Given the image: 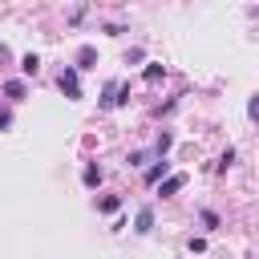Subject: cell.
<instances>
[{
	"label": "cell",
	"mask_w": 259,
	"mask_h": 259,
	"mask_svg": "<svg viewBox=\"0 0 259 259\" xmlns=\"http://www.w3.org/2000/svg\"><path fill=\"white\" fill-rule=\"evenodd\" d=\"M36 69H40V57L36 53H24L20 57V73H36Z\"/></svg>",
	"instance_id": "cell-4"
},
{
	"label": "cell",
	"mask_w": 259,
	"mask_h": 259,
	"mask_svg": "<svg viewBox=\"0 0 259 259\" xmlns=\"http://www.w3.org/2000/svg\"><path fill=\"white\" fill-rule=\"evenodd\" d=\"M117 206H121V198H113V194H109V198H101V202H97V210H101V214H113V210H117Z\"/></svg>",
	"instance_id": "cell-5"
},
{
	"label": "cell",
	"mask_w": 259,
	"mask_h": 259,
	"mask_svg": "<svg viewBox=\"0 0 259 259\" xmlns=\"http://www.w3.org/2000/svg\"><path fill=\"white\" fill-rule=\"evenodd\" d=\"M93 61H97V49L93 45H81L77 49V69H93Z\"/></svg>",
	"instance_id": "cell-2"
},
{
	"label": "cell",
	"mask_w": 259,
	"mask_h": 259,
	"mask_svg": "<svg viewBox=\"0 0 259 259\" xmlns=\"http://www.w3.org/2000/svg\"><path fill=\"white\" fill-rule=\"evenodd\" d=\"M4 93H8V97H24V85H20V81H8Z\"/></svg>",
	"instance_id": "cell-8"
},
{
	"label": "cell",
	"mask_w": 259,
	"mask_h": 259,
	"mask_svg": "<svg viewBox=\"0 0 259 259\" xmlns=\"http://www.w3.org/2000/svg\"><path fill=\"white\" fill-rule=\"evenodd\" d=\"M61 89H65V97H73V101L81 97V89H77V69H65V73H61Z\"/></svg>",
	"instance_id": "cell-1"
},
{
	"label": "cell",
	"mask_w": 259,
	"mask_h": 259,
	"mask_svg": "<svg viewBox=\"0 0 259 259\" xmlns=\"http://www.w3.org/2000/svg\"><path fill=\"white\" fill-rule=\"evenodd\" d=\"M182 186H186V174H170V178L162 182V190H158V194L166 198V194H174V190H182Z\"/></svg>",
	"instance_id": "cell-3"
},
{
	"label": "cell",
	"mask_w": 259,
	"mask_h": 259,
	"mask_svg": "<svg viewBox=\"0 0 259 259\" xmlns=\"http://www.w3.org/2000/svg\"><path fill=\"white\" fill-rule=\"evenodd\" d=\"M154 227V210L146 206V210H138V231H150Z\"/></svg>",
	"instance_id": "cell-6"
},
{
	"label": "cell",
	"mask_w": 259,
	"mask_h": 259,
	"mask_svg": "<svg viewBox=\"0 0 259 259\" xmlns=\"http://www.w3.org/2000/svg\"><path fill=\"white\" fill-rule=\"evenodd\" d=\"M81 178H85V186H97V182H101V170H97V166H85Z\"/></svg>",
	"instance_id": "cell-7"
},
{
	"label": "cell",
	"mask_w": 259,
	"mask_h": 259,
	"mask_svg": "<svg viewBox=\"0 0 259 259\" xmlns=\"http://www.w3.org/2000/svg\"><path fill=\"white\" fill-rule=\"evenodd\" d=\"M142 77H146V81H158V77H162V65H146V73H142Z\"/></svg>",
	"instance_id": "cell-9"
}]
</instances>
